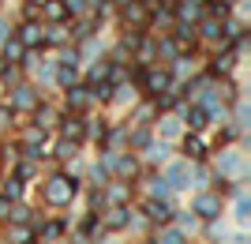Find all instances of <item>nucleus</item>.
Listing matches in <instances>:
<instances>
[{
	"instance_id": "obj_1",
	"label": "nucleus",
	"mask_w": 251,
	"mask_h": 244,
	"mask_svg": "<svg viewBox=\"0 0 251 244\" xmlns=\"http://www.w3.org/2000/svg\"><path fill=\"white\" fill-rule=\"evenodd\" d=\"M75 191H79V181H75V177H68V173H52L49 181L42 184V199L49 203V207H68Z\"/></svg>"
},
{
	"instance_id": "obj_2",
	"label": "nucleus",
	"mask_w": 251,
	"mask_h": 244,
	"mask_svg": "<svg viewBox=\"0 0 251 244\" xmlns=\"http://www.w3.org/2000/svg\"><path fill=\"white\" fill-rule=\"evenodd\" d=\"M169 86H173V68H169V64H161V68H154V64H150L147 72H143V83H139V90H143V94L154 102L157 94H165Z\"/></svg>"
},
{
	"instance_id": "obj_3",
	"label": "nucleus",
	"mask_w": 251,
	"mask_h": 244,
	"mask_svg": "<svg viewBox=\"0 0 251 244\" xmlns=\"http://www.w3.org/2000/svg\"><path fill=\"white\" fill-rule=\"evenodd\" d=\"M195 34L199 42H210V45H225V19H214V15H199L195 19Z\"/></svg>"
},
{
	"instance_id": "obj_4",
	"label": "nucleus",
	"mask_w": 251,
	"mask_h": 244,
	"mask_svg": "<svg viewBox=\"0 0 251 244\" xmlns=\"http://www.w3.org/2000/svg\"><path fill=\"white\" fill-rule=\"evenodd\" d=\"M150 11L139 4V0H124L120 4V27H131V30H147Z\"/></svg>"
},
{
	"instance_id": "obj_5",
	"label": "nucleus",
	"mask_w": 251,
	"mask_h": 244,
	"mask_svg": "<svg viewBox=\"0 0 251 244\" xmlns=\"http://www.w3.org/2000/svg\"><path fill=\"white\" fill-rule=\"evenodd\" d=\"M19 150L26 154V158H38L42 162L49 150H45V128H38V124H30L26 132H23V143H19Z\"/></svg>"
},
{
	"instance_id": "obj_6",
	"label": "nucleus",
	"mask_w": 251,
	"mask_h": 244,
	"mask_svg": "<svg viewBox=\"0 0 251 244\" xmlns=\"http://www.w3.org/2000/svg\"><path fill=\"white\" fill-rule=\"evenodd\" d=\"M15 38L23 42V49H42L45 23H42V19H23L19 27H15Z\"/></svg>"
},
{
	"instance_id": "obj_7",
	"label": "nucleus",
	"mask_w": 251,
	"mask_h": 244,
	"mask_svg": "<svg viewBox=\"0 0 251 244\" xmlns=\"http://www.w3.org/2000/svg\"><path fill=\"white\" fill-rule=\"evenodd\" d=\"M38 102H42V94H38V86H34V83L23 79V83L11 86V102H8V106L15 109V113H19V109H34Z\"/></svg>"
},
{
	"instance_id": "obj_8",
	"label": "nucleus",
	"mask_w": 251,
	"mask_h": 244,
	"mask_svg": "<svg viewBox=\"0 0 251 244\" xmlns=\"http://www.w3.org/2000/svg\"><path fill=\"white\" fill-rule=\"evenodd\" d=\"M143 218L154 225H165L169 218H173V203L165 199V195H150L147 203H143Z\"/></svg>"
},
{
	"instance_id": "obj_9",
	"label": "nucleus",
	"mask_w": 251,
	"mask_h": 244,
	"mask_svg": "<svg viewBox=\"0 0 251 244\" xmlns=\"http://www.w3.org/2000/svg\"><path fill=\"white\" fill-rule=\"evenodd\" d=\"M64 90H68V94H64V109H68V113H86L90 102H94L90 90H86V83H72V86H64Z\"/></svg>"
},
{
	"instance_id": "obj_10",
	"label": "nucleus",
	"mask_w": 251,
	"mask_h": 244,
	"mask_svg": "<svg viewBox=\"0 0 251 244\" xmlns=\"http://www.w3.org/2000/svg\"><path fill=\"white\" fill-rule=\"evenodd\" d=\"M56 120H60V136L64 139H75V143H83V139H86L83 113H64V117H56Z\"/></svg>"
},
{
	"instance_id": "obj_11",
	"label": "nucleus",
	"mask_w": 251,
	"mask_h": 244,
	"mask_svg": "<svg viewBox=\"0 0 251 244\" xmlns=\"http://www.w3.org/2000/svg\"><path fill=\"white\" fill-rule=\"evenodd\" d=\"M38 19L42 23H68V8H64V0H38Z\"/></svg>"
},
{
	"instance_id": "obj_12",
	"label": "nucleus",
	"mask_w": 251,
	"mask_h": 244,
	"mask_svg": "<svg viewBox=\"0 0 251 244\" xmlns=\"http://www.w3.org/2000/svg\"><path fill=\"white\" fill-rule=\"evenodd\" d=\"M218 214H221V195L218 191H202L199 199H195V218H206L210 222V218H218Z\"/></svg>"
},
{
	"instance_id": "obj_13",
	"label": "nucleus",
	"mask_w": 251,
	"mask_h": 244,
	"mask_svg": "<svg viewBox=\"0 0 251 244\" xmlns=\"http://www.w3.org/2000/svg\"><path fill=\"white\" fill-rule=\"evenodd\" d=\"M109 165H113L116 177H120V181H127V184H131V177H139V158H135V154H124V158H109Z\"/></svg>"
},
{
	"instance_id": "obj_14",
	"label": "nucleus",
	"mask_w": 251,
	"mask_h": 244,
	"mask_svg": "<svg viewBox=\"0 0 251 244\" xmlns=\"http://www.w3.org/2000/svg\"><path fill=\"white\" fill-rule=\"evenodd\" d=\"M184 124H188L191 132L206 128V124H210V109H202L199 102H195V106H188V109H184Z\"/></svg>"
},
{
	"instance_id": "obj_15",
	"label": "nucleus",
	"mask_w": 251,
	"mask_h": 244,
	"mask_svg": "<svg viewBox=\"0 0 251 244\" xmlns=\"http://www.w3.org/2000/svg\"><path fill=\"white\" fill-rule=\"evenodd\" d=\"M244 173V162L236 150H221V177H240Z\"/></svg>"
},
{
	"instance_id": "obj_16",
	"label": "nucleus",
	"mask_w": 251,
	"mask_h": 244,
	"mask_svg": "<svg viewBox=\"0 0 251 244\" xmlns=\"http://www.w3.org/2000/svg\"><path fill=\"white\" fill-rule=\"evenodd\" d=\"M64 229H68L64 222H42V225H38V241L52 244V241H60V237H64Z\"/></svg>"
},
{
	"instance_id": "obj_17",
	"label": "nucleus",
	"mask_w": 251,
	"mask_h": 244,
	"mask_svg": "<svg viewBox=\"0 0 251 244\" xmlns=\"http://www.w3.org/2000/svg\"><path fill=\"white\" fill-rule=\"evenodd\" d=\"M180 147H184V158H191V162H202V158H206V143H202L199 136H188Z\"/></svg>"
},
{
	"instance_id": "obj_18",
	"label": "nucleus",
	"mask_w": 251,
	"mask_h": 244,
	"mask_svg": "<svg viewBox=\"0 0 251 244\" xmlns=\"http://www.w3.org/2000/svg\"><path fill=\"white\" fill-rule=\"evenodd\" d=\"M30 113H34V124H38V128H45V132H49V128L56 124V113H52V109L45 106V102H38V106H34Z\"/></svg>"
},
{
	"instance_id": "obj_19",
	"label": "nucleus",
	"mask_w": 251,
	"mask_h": 244,
	"mask_svg": "<svg viewBox=\"0 0 251 244\" xmlns=\"http://www.w3.org/2000/svg\"><path fill=\"white\" fill-rule=\"evenodd\" d=\"M23 53H26V49H23V42L15 38V34H11L8 42H4V60H8V64H19V60H23Z\"/></svg>"
},
{
	"instance_id": "obj_20",
	"label": "nucleus",
	"mask_w": 251,
	"mask_h": 244,
	"mask_svg": "<svg viewBox=\"0 0 251 244\" xmlns=\"http://www.w3.org/2000/svg\"><path fill=\"white\" fill-rule=\"evenodd\" d=\"M127 143L131 147H150V132H147V124H139V128H127Z\"/></svg>"
},
{
	"instance_id": "obj_21",
	"label": "nucleus",
	"mask_w": 251,
	"mask_h": 244,
	"mask_svg": "<svg viewBox=\"0 0 251 244\" xmlns=\"http://www.w3.org/2000/svg\"><path fill=\"white\" fill-rule=\"evenodd\" d=\"M75 154H79V143H75V139H60V143H56V158L60 162H72Z\"/></svg>"
},
{
	"instance_id": "obj_22",
	"label": "nucleus",
	"mask_w": 251,
	"mask_h": 244,
	"mask_svg": "<svg viewBox=\"0 0 251 244\" xmlns=\"http://www.w3.org/2000/svg\"><path fill=\"white\" fill-rule=\"evenodd\" d=\"M184 184H188V169H184V165H173V169H169V188H184Z\"/></svg>"
},
{
	"instance_id": "obj_23",
	"label": "nucleus",
	"mask_w": 251,
	"mask_h": 244,
	"mask_svg": "<svg viewBox=\"0 0 251 244\" xmlns=\"http://www.w3.org/2000/svg\"><path fill=\"white\" fill-rule=\"evenodd\" d=\"M184 241H188V237L180 233V229H165V233L154 237V244H184Z\"/></svg>"
},
{
	"instance_id": "obj_24",
	"label": "nucleus",
	"mask_w": 251,
	"mask_h": 244,
	"mask_svg": "<svg viewBox=\"0 0 251 244\" xmlns=\"http://www.w3.org/2000/svg\"><path fill=\"white\" fill-rule=\"evenodd\" d=\"M23 188H26V184H23V181H19V177H11V181H8V184H4V195H8V199H11V203H15V199H23Z\"/></svg>"
},
{
	"instance_id": "obj_25",
	"label": "nucleus",
	"mask_w": 251,
	"mask_h": 244,
	"mask_svg": "<svg viewBox=\"0 0 251 244\" xmlns=\"http://www.w3.org/2000/svg\"><path fill=\"white\" fill-rule=\"evenodd\" d=\"M90 184H94V188H105V184H109V165H94V169H90Z\"/></svg>"
},
{
	"instance_id": "obj_26",
	"label": "nucleus",
	"mask_w": 251,
	"mask_h": 244,
	"mask_svg": "<svg viewBox=\"0 0 251 244\" xmlns=\"http://www.w3.org/2000/svg\"><path fill=\"white\" fill-rule=\"evenodd\" d=\"M236 136H240V128H236V124H225V128L218 132V147H229Z\"/></svg>"
},
{
	"instance_id": "obj_27",
	"label": "nucleus",
	"mask_w": 251,
	"mask_h": 244,
	"mask_svg": "<svg viewBox=\"0 0 251 244\" xmlns=\"http://www.w3.org/2000/svg\"><path fill=\"white\" fill-rule=\"evenodd\" d=\"M64 8L72 19H79V15H86V0H64Z\"/></svg>"
},
{
	"instance_id": "obj_28",
	"label": "nucleus",
	"mask_w": 251,
	"mask_h": 244,
	"mask_svg": "<svg viewBox=\"0 0 251 244\" xmlns=\"http://www.w3.org/2000/svg\"><path fill=\"white\" fill-rule=\"evenodd\" d=\"M15 124V109L11 106H0V128H11Z\"/></svg>"
},
{
	"instance_id": "obj_29",
	"label": "nucleus",
	"mask_w": 251,
	"mask_h": 244,
	"mask_svg": "<svg viewBox=\"0 0 251 244\" xmlns=\"http://www.w3.org/2000/svg\"><path fill=\"white\" fill-rule=\"evenodd\" d=\"M34 173H38V165H34V162H23V165H19V173H15V177H19V181H30Z\"/></svg>"
},
{
	"instance_id": "obj_30",
	"label": "nucleus",
	"mask_w": 251,
	"mask_h": 244,
	"mask_svg": "<svg viewBox=\"0 0 251 244\" xmlns=\"http://www.w3.org/2000/svg\"><path fill=\"white\" fill-rule=\"evenodd\" d=\"M11 34H15V27H11V19H4V15H0V42H8Z\"/></svg>"
},
{
	"instance_id": "obj_31",
	"label": "nucleus",
	"mask_w": 251,
	"mask_h": 244,
	"mask_svg": "<svg viewBox=\"0 0 251 244\" xmlns=\"http://www.w3.org/2000/svg\"><path fill=\"white\" fill-rule=\"evenodd\" d=\"M8 214H11V199L0 191V222H8Z\"/></svg>"
},
{
	"instance_id": "obj_32",
	"label": "nucleus",
	"mask_w": 251,
	"mask_h": 244,
	"mask_svg": "<svg viewBox=\"0 0 251 244\" xmlns=\"http://www.w3.org/2000/svg\"><path fill=\"white\" fill-rule=\"evenodd\" d=\"M161 136H176V120H165V124H161Z\"/></svg>"
},
{
	"instance_id": "obj_33",
	"label": "nucleus",
	"mask_w": 251,
	"mask_h": 244,
	"mask_svg": "<svg viewBox=\"0 0 251 244\" xmlns=\"http://www.w3.org/2000/svg\"><path fill=\"white\" fill-rule=\"evenodd\" d=\"M248 214H251V207H248V203H240V207H236V218H240V222H248Z\"/></svg>"
},
{
	"instance_id": "obj_34",
	"label": "nucleus",
	"mask_w": 251,
	"mask_h": 244,
	"mask_svg": "<svg viewBox=\"0 0 251 244\" xmlns=\"http://www.w3.org/2000/svg\"><path fill=\"white\" fill-rule=\"evenodd\" d=\"M15 244H42V241H38V237H19Z\"/></svg>"
},
{
	"instance_id": "obj_35",
	"label": "nucleus",
	"mask_w": 251,
	"mask_h": 244,
	"mask_svg": "<svg viewBox=\"0 0 251 244\" xmlns=\"http://www.w3.org/2000/svg\"><path fill=\"white\" fill-rule=\"evenodd\" d=\"M120 4H124V0H109V8H120Z\"/></svg>"
},
{
	"instance_id": "obj_36",
	"label": "nucleus",
	"mask_w": 251,
	"mask_h": 244,
	"mask_svg": "<svg viewBox=\"0 0 251 244\" xmlns=\"http://www.w3.org/2000/svg\"><path fill=\"white\" fill-rule=\"evenodd\" d=\"M30 4H38V0H30Z\"/></svg>"
},
{
	"instance_id": "obj_37",
	"label": "nucleus",
	"mask_w": 251,
	"mask_h": 244,
	"mask_svg": "<svg viewBox=\"0 0 251 244\" xmlns=\"http://www.w3.org/2000/svg\"><path fill=\"white\" fill-rule=\"evenodd\" d=\"M0 4H4V0H0Z\"/></svg>"
}]
</instances>
